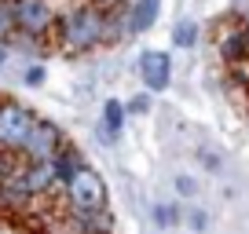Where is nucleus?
Here are the masks:
<instances>
[{"instance_id":"obj_1","label":"nucleus","mask_w":249,"mask_h":234,"mask_svg":"<svg viewBox=\"0 0 249 234\" xmlns=\"http://www.w3.org/2000/svg\"><path fill=\"white\" fill-rule=\"evenodd\" d=\"M59 37L70 51H92L95 44L110 40V18L95 4H77L70 15L59 22Z\"/></svg>"},{"instance_id":"obj_2","label":"nucleus","mask_w":249,"mask_h":234,"mask_svg":"<svg viewBox=\"0 0 249 234\" xmlns=\"http://www.w3.org/2000/svg\"><path fill=\"white\" fill-rule=\"evenodd\" d=\"M66 198H70L77 216H103L107 212V183L99 180V172L85 168V165L66 180Z\"/></svg>"},{"instance_id":"obj_3","label":"nucleus","mask_w":249,"mask_h":234,"mask_svg":"<svg viewBox=\"0 0 249 234\" xmlns=\"http://www.w3.org/2000/svg\"><path fill=\"white\" fill-rule=\"evenodd\" d=\"M33 128H37V117L22 106V102L4 99L0 102V150H11V154H22L26 143H30Z\"/></svg>"},{"instance_id":"obj_4","label":"nucleus","mask_w":249,"mask_h":234,"mask_svg":"<svg viewBox=\"0 0 249 234\" xmlns=\"http://www.w3.org/2000/svg\"><path fill=\"white\" fill-rule=\"evenodd\" d=\"M11 11H15V30L26 37H44L55 26V8L48 0H11Z\"/></svg>"},{"instance_id":"obj_5","label":"nucleus","mask_w":249,"mask_h":234,"mask_svg":"<svg viewBox=\"0 0 249 234\" xmlns=\"http://www.w3.org/2000/svg\"><path fill=\"white\" fill-rule=\"evenodd\" d=\"M62 132L52 125V121H37V128H33V135H30V143H26V150L22 154L30 157V165H37V161H52V157H59L62 154Z\"/></svg>"},{"instance_id":"obj_6","label":"nucleus","mask_w":249,"mask_h":234,"mask_svg":"<svg viewBox=\"0 0 249 234\" xmlns=\"http://www.w3.org/2000/svg\"><path fill=\"white\" fill-rule=\"evenodd\" d=\"M140 77L150 92H165L172 77V59L165 51H143L140 55Z\"/></svg>"},{"instance_id":"obj_7","label":"nucleus","mask_w":249,"mask_h":234,"mask_svg":"<svg viewBox=\"0 0 249 234\" xmlns=\"http://www.w3.org/2000/svg\"><path fill=\"white\" fill-rule=\"evenodd\" d=\"M18 176H22V183H26V190H30V198L33 194H44L48 187H52L55 180H62L59 176V161H37V165H26V168H18Z\"/></svg>"},{"instance_id":"obj_8","label":"nucleus","mask_w":249,"mask_h":234,"mask_svg":"<svg viewBox=\"0 0 249 234\" xmlns=\"http://www.w3.org/2000/svg\"><path fill=\"white\" fill-rule=\"evenodd\" d=\"M158 8H161V0H132V8H128V30L132 33H143L158 22Z\"/></svg>"},{"instance_id":"obj_9","label":"nucleus","mask_w":249,"mask_h":234,"mask_svg":"<svg viewBox=\"0 0 249 234\" xmlns=\"http://www.w3.org/2000/svg\"><path fill=\"white\" fill-rule=\"evenodd\" d=\"M220 55H224L227 63H246V59H249V37H246V30H234L231 37L220 44Z\"/></svg>"},{"instance_id":"obj_10","label":"nucleus","mask_w":249,"mask_h":234,"mask_svg":"<svg viewBox=\"0 0 249 234\" xmlns=\"http://www.w3.org/2000/svg\"><path fill=\"white\" fill-rule=\"evenodd\" d=\"M124 114H128V110H124L117 99H107V102H103V132L117 135L124 128Z\"/></svg>"},{"instance_id":"obj_11","label":"nucleus","mask_w":249,"mask_h":234,"mask_svg":"<svg viewBox=\"0 0 249 234\" xmlns=\"http://www.w3.org/2000/svg\"><path fill=\"white\" fill-rule=\"evenodd\" d=\"M198 40V26L191 22V18H183V22L172 30V44H179V48H191Z\"/></svg>"},{"instance_id":"obj_12","label":"nucleus","mask_w":249,"mask_h":234,"mask_svg":"<svg viewBox=\"0 0 249 234\" xmlns=\"http://www.w3.org/2000/svg\"><path fill=\"white\" fill-rule=\"evenodd\" d=\"M15 30V11H11V0H0V33Z\"/></svg>"},{"instance_id":"obj_13","label":"nucleus","mask_w":249,"mask_h":234,"mask_svg":"<svg viewBox=\"0 0 249 234\" xmlns=\"http://www.w3.org/2000/svg\"><path fill=\"white\" fill-rule=\"evenodd\" d=\"M154 216H158V223H161V227H169V223H176V219H179V209H169V205H158V209H154Z\"/></svg>"},{"instance_id":"obj_14","label":"nucleus","mask_w":249,"mask_h":234,"mask_svg":"<svg viewBox=\"0 0 249 234\" xmlns=\"http://www.w3.org/2000/svg\"><path fill=\"white\" fill-rule=\"evenodd\" d=\"M147 106H150V99H147V95H136V99L128 102V106H124V110H128V114H143V110H147Z\"/></svg>"},{"instance_id":"obj_15","label":"nucleus","mask_w":249,"mask_h":234,"mask_svg":"<svg viewBox=\"0 0 249 234\" xmlns=\"http://www.w3.org/2000/svg\"><path fill=\"white\" fill-rule=\"evenodd\" d=\"M26 81H30V84H40V81H44V70H40V66H33V70L26 73Z\"/></svg>"},{"instance_id":"obj_16","label":"nucleus","mask_w":249,"mask_h":234,"mask_svg":"<svg viewBox=\"0 0 249 234\" xmlns=\"http://www.w3.org/2000/svg\"><path fill=\"white\" fill-rule=\"evenodd\" d=\"M176 187H179V194H195V190H198V187H195V180H179Z\"/></svg>"},{"instance_id":"obj_17","label":"nucleus","mask_w":249,"mask_h":234,"mask_svg":"<svg viewBox=\"0 0 249 234\" xmlns=\"http://www.w3.org/2000/svg\"><path fill=\"white\" fill-rule=\"evenodd\" d=\"M191 227H195V231H202V227H205V212H191Z\"/></svg>"},{"instance_id":"obj_18","label":"nucleus","mask_w":249,"mask_h":234,"mask_svg":"<svg viewBox=\"0 0 249 234\" xmlns=\"http://www.w3.org/2000/svg\"><path fill=\"white\" fill-rule=\"evenodd\" d=\"M88 4H95V8H103V4H114V0H88Z\"/></svg>"},{"instance_id":"obj_19","label":"nucleus","mask_w":249,"mask_h":234,"mask_svg":"<svg viewBox=\"0 0 249 234\" xmlns=\"http://www.w3.org/2000/svg\"><path fill=\"white\" fill-rule=\"evenodd\" d=\"M242 30H246V37H249V18H246V26H242Z\"/></svg>"},{"instance_id":"obj_20","label":"nucleus","mask_w":249,"mask_h":234,"mask_svg":"<svg viewBox=\"0 0 249 234\" xmlns=\"http://www.w3.org/2000/svg\"><path fill=\"white\" fill-rule=\"evenodd\" d=\"M0 66H4V48H0Z\"/></svg>"}]
</instances>
